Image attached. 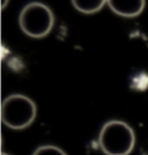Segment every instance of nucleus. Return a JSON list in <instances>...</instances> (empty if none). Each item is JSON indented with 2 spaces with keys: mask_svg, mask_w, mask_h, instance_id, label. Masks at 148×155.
Returning a JSON list of instances; mask_svg holds the SVG:
<instances>
[{
  "mask_svg": "<svg viewBox=\"0 0 148 155\" xmlns=\"http://www.w3.org/2000/svg\"><path fill=\"white\" fill-rule=\"evenodd\" d=\"M32 155H67L63 149H60L57 146H52V145H45L41 146L36 149Z\"/></svg>",
  "mask_w": 148,
  "mask_h": 155,
  "instance_id": "423d86ee",
  "label": "nucleus"
},
{
  "mask_svg": "<svg viewBox=\"0 0 148 155\" xmlns=\"http://www.w3.org/2000/svg\"><path fill=\"white\" fill-rule=\"evenodd\" d=\"M107 5L115 14L123 16V18H135L140 15L145 8L143 0H127V1H117V0H109Z\"/></svg>",
  "mask_w": 148,
  "mask_h": 155,
  "instance_id": "20e7f679",
  "label": "nucleus"
},
{
  "mask_svg": "<svg viewBox=\"0 0 148 155\" xmlns=\"http://www.w3.org/2000/svg\"><path fill=\"white\" fill-rule=\"evenodd\" d=\"M1 155H9V154H7V153H1Z\"/></svg>",
  "mask_w": 148,
  "mask_h": 155,
  "instance_id": "0eeeda50",
  "label": "nucleus"
},
{
  "mask_svg": "<svg viewBox=\"0 0 148 155\" xmlns=\"http://www.w3.org/2000/svg\"><path fill=\"white\" fill-rule=\"evenodd\" d=\"M37 115V107L26 95L14 94L7 96L1 105L2 123L9 129L23 130L30 126Z\"/></svg>",
  "mask_w": 148,
  "mask_h": 155,
  "instance_id": "f03ea898",
  "label": "nucleus"
},
{
  "mask_svg": "<svg viewBox=\"0 0 148 155\" xmlns=\"http://www.w3.org/2000/svg\"><path fill=\"white\" fill-rule=\"evenodd\" d=\"M21 30L32 38H42L49 35L54 25V15L42 2H30L22 8L19 16Z\"/></svg>",
  "mask_w": 148,
  "mask_h": 155,
  "instance_id": "7ed1b4c3",
  "label": "nucleus"
},
{
  "mask_svg": "<svg viewBox=\"0 0 148 155\" xmlns=\"http://www.w3.org/2000/svg\"><path fill=\"white\" fill-rule=\"evenodd\" d=\"M74 8L84 14H94L97 13L100 9L107 4L104 0H88V1H80V0H73L72 1Z\"/></svg>",
  "mask_w": 148,
  "mask_h": 155,
  "instance_id": "39448f33",
  "label": "nucleus"
},
{
  "mask_svg": "<svg viewBox=\"0 0 148 155\" xmlns=\"http://www.w3.org/2000/svg\"><path fill=\"white\" fill-rule=\"evenodd\" d=\"M98 145L107 155H129L134 148V132L125 122L110 120L100 132Z\"/></svg>",
  "mask_w": 148,
  "mask_h": 155,
  "instance_id": "f257e3e1",
  "label": "nucleus"
}]
</instances>
